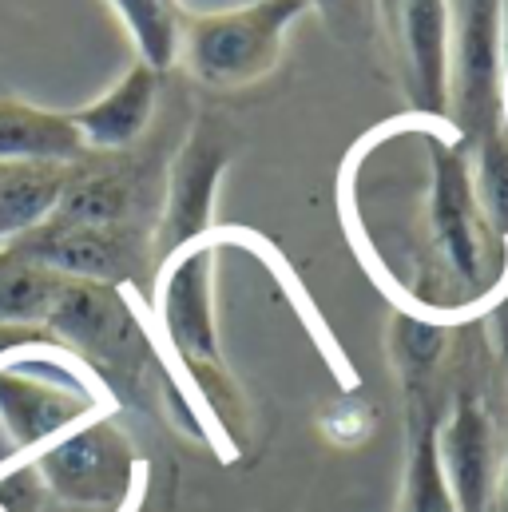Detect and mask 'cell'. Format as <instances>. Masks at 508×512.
I'll return each instance as SVG.
<instances>
[{"label": "cell", "mask_w": 508, "mask_h": 512, "mask_svg": "<svg viewBox=\"0 0 508 512\" xmlns=\"http://www.w3.org/2000/svg\"><path fill=\"white\" fill-rule=\"evenodd\" d=\"M104 385L64 354H40L28 342L0 354V433L4 461L32 457L68 429L104 417Z\"/></svg>", "instance_id": "obj_1"}, {"label": "cell", "mask_w": 508, "mask_h": 512, "mask_svg": "<svg viewBox=\"0 0 508 512\" xmlns=\"http://www.w3.org/2000/svg\"><path fill=\"white\" fill-rule=\"evenodd\" d=\"M306 0H254L227 12H187L179 60L207 88H247L274 72L286 28L306 12Z\"/></svg>", "instance_id": "obj_2"}, {"label": "cell", "mask_w": 508, "mask_h": 512, "mask_svg": "<svg viewBox=\"0 0 508 512\" xmlns=\"http://www.w3.org/2000/svg\"><path fill=\"white\" fill-rule=\"evenodd\" d=\"M44 493L68 512H127L139 489V453L127 433L92 417L28 457Z\"/></svg>", "instance_id": "obj_3"}, {"label": "cell", "mask_w": 508, "mask_h": 512, "mask_svg": "<svg viewBox=\"0 0 508 512\" xmlns=\"http://www.w3.org/2000/svg\"><path fill=\"white\" fill-rule=\"evenodd\" d=\"M449 4V116L465 143L505 120V0Z\"/></svg>", "instance_id": "obj_4"}, {"label": "cell", "mask_w": 508, "mask_h": 512, "mask_svg": "<svg viewBox=\"0 0 508 512\" xmlns=\"http://www.w3.org/2000/svg\"><path fill=\"white\" fill-rule=\"evenodd\" d=\"M429 231L453 278L481 294L489 286V243L493 227L485 223L473 191V167L461 143H433V183H429Z\"/></svg>", "instance_id": "obj_5"}, {"label": "cell", "mask_w": 508, "mask_h": 512, "mask_svg": "<svg viewBox=\"0 0 508 512\" xmlns=\"http://www.w3.org/2000/svg\"><path fill=\"white\" fill-rule=\"evenodd\" d=\"M215 262L219 247L199 239L179 255L159 262V298L155 314L171 342V350L191 370H223L219 354V322H215Z\"/></svg>", "instance_id": "obj_6"}, {"label": "cell", "mask_w": 508, "mask_h": 512, "mask_svg": "<svg viewBox=\"0 0 508 512\" xmlns=\"http://www.w3.org/2000/svg\"><path fill=\"white\" fill-rule=\"evenodd\" d=\"M227 159H231L227 135L203 120L191 131V139L183 143L179 159L171 163L167 203H163V219H159V231H155V258L159 262H167L183 247L207 239Z\"/></svg>", "instance_id": "obj_7"}, {"label": "cell", "mask_w": 508, "mask_h": 512, "mask_svg": "<svg viewBox=\"0 0 508 512\" xmlns=\"http://www.w3.org/2000/svg\"><path fill=\"white\" fill-rule=\"evenodd\" d=\"M437 453L457 512H493L497 505V437L485 405L465 393L437 429Z\"/></svg>", "instance_id": "obj_8"}, {"label": "cell", "mask_w": 508, "mask_h": 512, "mask_svg": "<svg viewBox=\"0 0 508 512\" xmlns=\"http://www.w3.org/2000/svg\"><path fill=\"white\" fill-rule=\"evenodd\" d=\"M401 36L405 88L417 112L449 116V4L445 0H389Z\"/></svg>", "instance_id": "obj_9"}, {"label": "cell", "mask_w": 508, "mask_h": 512, "mask_svg": "<svg viewBox=\"0 0 508 512\" xmlns=\"http://www.w3.org/2000/svg\"><path fill=\"white\" fill-rule=\"evenodd\" d=\"M4 251L80 282H112L127 270V239L120 227H76L48 219Z\"/></svg>", "instance_id": "obj_10"}, {"label": "cell", "mask_w": 508, "mask_h": 512, "mask_svg": "<svg viewBox=\"0 0 508 512\" xmlns=\"http://www.w3.org/2000/svg\"><path fill=\"white\" fill-rule=\"evenodd\" d=\"M159 96V72L135 60L116 88H108L88 108L72 112V128L80 131L84 151H127L151 124Z\"/></svg>", "instance_id": "obj_11"}, {"label": "cell", "mask_w": 508, "mask_h": 512, "mask_svg": "<svg viewBox=\"0 0 508 512\" xmlns=\"http://www.w3.org/2000/svg\"><path fill=\"white\" fill-rule=\"evenodd\" d=\"M68 163H0V247L44 227L68 187Z\"/></svg>", "instance_id": "obj_12"}, {"label": "cell", "mask_w": 508, "mask_h": 512, "mask_svg": "<svg viewBox=\"0 0 508 512\" xmlns=\"http://www.w3.org/2000/svg\"><path fill=\"white\" fill-rule=\"evenodd\" d=\"M80 155L84 139L72 116L0 100V163H76Z\"/></svg>", "instance_id": "obj_13"}, {"label": "cell", "mask_w": 508, "mask_h": 512, "mask_svg": "<svg viewBox=\"0 0 508 512\" xmlns=\"http://www.w3.org/2000/svg\"><path fill=\"white\" fill-rule=\"evenodd\" d=\"M64 282L68 278L48 266H36L12 251H0V330L48 322Z\"/></svg>", "instance_id": "obj_14"}, {"label": "cell", "mask_w": 508, "mask_h": 512, "mask_svg": "<svg viewBox=\"0 0 508 512\" xmlns=\"http://www.w3.org/2000/svg\"><path fill=\"white\" fill-rule=\"evenodd\" d=\"M108 4L124 20L127 36L147 68L167 72L179 60V32L187 16L179 0H108Z\"/></svg>", "instance_id": "obj_15"}, {"label": "cell", "mask_w": 508, "mask_h": 512, "mask_svg": "<svg viewBox=\"0 0 508 512\" xmlns=\"http://www.w3.org/2000/svg\"><path fill=\"white\" fill-rule=\"evenodd\" d=\"M127 207H131V191L120 175H76L68 179L52 219L76 227H120Z\"/></svg>", "instance_id": "obj_16"}, {"label": "cell", "mask_w": 508, "mask_h": 512, "mask_svg": "<svg viewBox=\"0 0 508 512\" xmlns=\"http://www.w3.org/2000/svg\"><path fill=\"white\" fill-rule=\"evenodd\" d=\"M473 147H477V163H473L477 207L493 227V235L508 243V116L493 131H485Z\"/></svg>", "instance_id": "obj_17"}, {"label": "cell", "mask_w": 508, "mask_h": 512, "mask_svg": "<svg viewBox=\"0 0 508 512\" xmlns=\"http://www.w3.org/2000/svg\"><path fill=\"white\" fill-rule=\"evenodd\" d=\"M445 354V326L417 314H393V362L409 393H421Z\"/></svg>", "instance_id": "obj_18"}, {"label": "cell", "mask_w": 508, "mask_h": 512, "mask_svg": "<svg viewBox=\"0 0 508 512\" xmlns=\"http://www.w3.org/2000/svg\"><path fill=\"white\" fill-rule=\"evenodd\" d=\"M401 512H457L453 489H449L445 469H441L433 425L417 429V437H413L409 465H405V505H401Z\"/></svg>", "instance_id": "obj_19"}, {"label": "cell", "mask_w": 508, "mask_h": 512, "mask_svg": "<svg viewBox=\"0 0 508 512\" xmlns=\"http://www.w3.org/2000/svg\"><path fill=\"white\" fill-rule=\"evenodd\" d=\"M306 4L322 12V20L342 40H358L362 32H370V0H306Z\"/></svg>", "instance_id": "obj_20"}, {"label": "cell", "mask_w": 508, "mask_h": 512, "mask_svg": "<svg viewBox=\"0 0 508 512\" xmlns=\"http://www.w3.org/2000/svg\"><path fill=\"white\" fill-rule=\"evenodd\" d=\"M493 512H508V461L501 469V477H497V505H493Z\"/></svg>", "instance_id": "obj_21"}, {"label": "cell", "mask_w": 508, "mask_h": 512, "mask_svg": "<svg viewBox=\"0 0 508 512\" xmlns=\"http://www.w3.org/2000/svg\"><path fill=\"white\" fill-rule=\"evenodd\" d=\"M0 251H4V247H0Z\"/></svg>", "instance_id": "obj_22"}]
</instances>
